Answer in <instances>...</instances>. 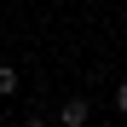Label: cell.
I'll return each instance as SVG.
<instances>
[{
    "mask_svg": "<svg viewBox=\"0 0 127 127\" xmlns=\"http://www.w3.org/2000/svg\"><path fill=\"white\" fill-rule=\"evenodd\" d=\"M81 121H87V98H69L64 104V127H81Z\"/></svg>",
    "mask_w": 127,
    "mask_h": 127,
    "instance_id": "cell-1",
    "label": "cell"
},
{
    "mask_svg": "<svg viewBox=\"0 0 127 127\" xmlns=\"http://www.w3.org/2000/svg\"><path fill=\"white\" fill-rule=\"evenodd\" d=\"M17 93V69H6V64H0V98H12Z\"/></svg>",
    "mask_w": 127,
    "mask_h": 127,
    "instance_id": "cell-2",
    "label": "cell"
},
{
    "mask_svg": "<svg viewBox=\"0 0 127 127\" xmlns=\"http://www.w3.org/2000/svg\"><path fill=\"white\" fill-rule=\"evenodd\" d=\"M116 104H121V110H127V81H121V87H116Z\"/></svg>",
    "mask_w": 127,
    "mask_h": 127,
    "instance_id": "cell-3",
    "label": "cell"
},
{
    "mask_svg": "<svg viewBox=\"0 0 127 127\" xmlns=\"http://www.w3.org/2000/svg\"><path fill=\"white\" fill-rule=\"evenodd\" d=\"M23 127H46V121H23Z\"/></svg>",
    "mask_w": 127,
    "mask_h": 127,
    "instance_id": "cell-4",
    "label": "cell"
}]
</instances>
